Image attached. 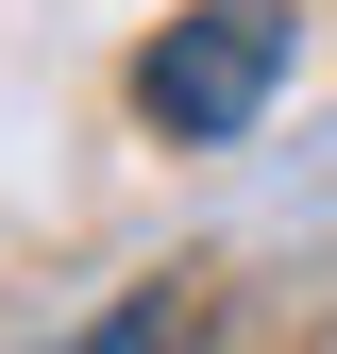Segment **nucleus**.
Returning a JSON list of instances; mask_svg holds the SVG:
<instances>
[{"instance_id":"f03ea898","label":"nucleus","mask_w":337,"mask_h":354,"mask_svg":"<svg viewBox=\"0 0 337 354\" xmlns=\"http://www.w3.org/2000/svg\"><path fill=\"white\" fill-rule=\"evenodd\" d=\"M68 354H202V287H135L102 337H68Z\"/></svg>"},{"instance_id":"f257e3e1","label":"nucleus","mask_w":337,"mask_h":354,"mask_svg":"<svg viewBox=\"0 0 337 354\" xmlns=\"http://www.w3.org/2000/svg\"><path fill=\"white\" fill-rule=\"evenodd\" d=\"M287 51H304V17H287V0H202V17H168L152 51H135V118H152L168 152H220V136L270 118Z\"/></svg>"}]
</instances>
